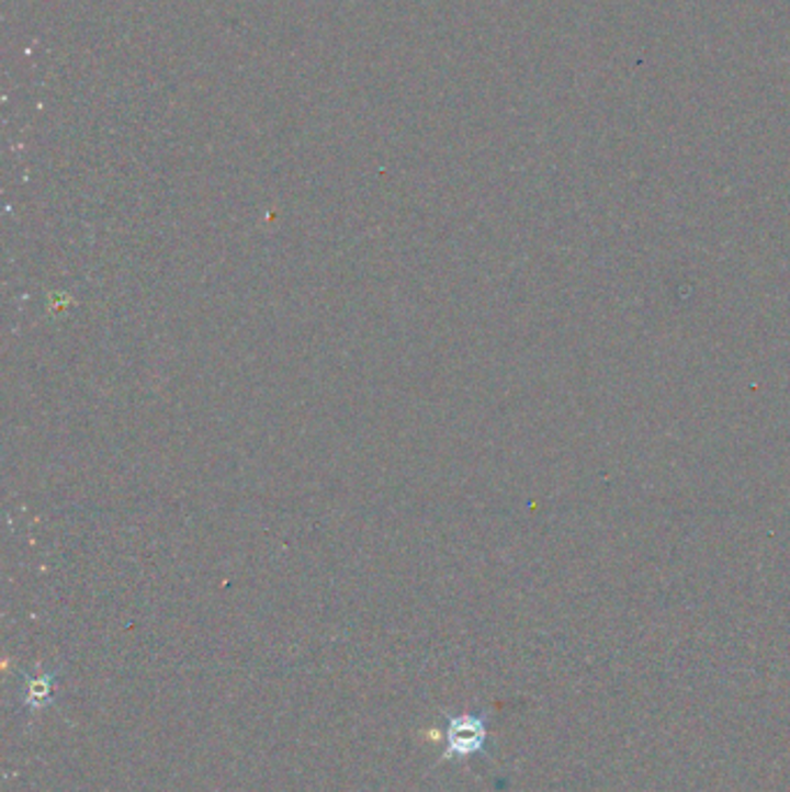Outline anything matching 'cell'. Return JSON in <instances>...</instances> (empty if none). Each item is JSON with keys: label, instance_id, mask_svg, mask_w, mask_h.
I'll return each mask as SVG.
<instances>
[{"label": "cell", "instance_id": "1", "mask_svg": "<svg viewBox=\"0 0 790 792\" xmlns=\"http://www.w3.org/2000/svg\"><path fill=\"white\" fill-rule=\"evenodd\" d=\"M485 739H487V729L481 716L473 714L452 716L448 721V748L443 758L452 760V758H469L481 754L485 748Z\"/></svg>", "mask_w": 790, "mask_h": 792}, {"label": "cell", "instance_id": "2", "mask_svg": "<svg viewBox=\"0 0 790 792\" xmlns=\"http://www.w3.org/2000/svg\"><path fill=\"white\" fill-rule=\"evenodd\" d=\"M52 686H54V675H47V677H43V679H31V683H29V693H26V706L29 709H33V712H35V709H40V706H45L47 704V700L52 698Z\"/></svg>", "mask_w": 790, "mask_h": 792}]
</instances>
